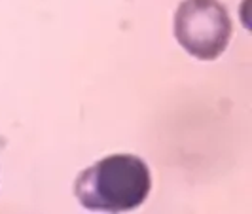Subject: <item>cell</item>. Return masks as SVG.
<instances>
[{
	"mask_svg": "<svg viewBox=\"0 0 252 214\" xmlns=\"http://www.w3.org/2000/svg\"><path fill=\"white\" fill-rule=\"evenodd\" d=\"M150 188V169L140 157L108 155L80 173L74 193L84 209L124 213L146 201Z\"/></svg>",
	"mask_w": 252,
	"mask_h": 214,
	"instance_id": "obj_1",
	"label": "cell"
},
{
	"mask_svg": "<svg viewBox=\"0 0 252 214\" xmlns=\"http://www.w3.org/2000/svg\"><path fill=\"white\" fill-rule=\"evenodd\" d=\"M231 36V19L218 0H184L175 13V38L201 61L222 55Z\"/></svg>",
	"mask_w": 252,
	"mask_h": 214,
	"instance_id": "obj_2",
	"label": "cell"
}]
</instances>
